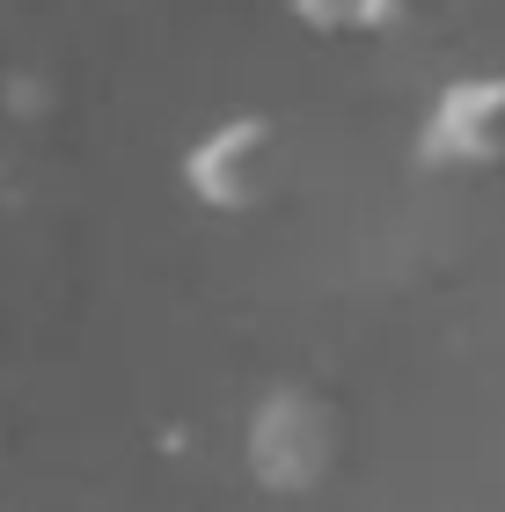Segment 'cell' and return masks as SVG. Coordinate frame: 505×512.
<instances>
[{"instance_id":"7a4b0ae2","label":"cell","mask_w":505,"mask_h":512,"mask_svg":"<svg viewBox=\"0 0 505 512\" xmlns=\"http://www.w3.org/2000/svg\"><path fill=\"white\" fill-rule=\"evenodd\" d=\"M271 176H279V125L264 110H235L183 147V191L220 220L257 213L271 198Z\"/></svg>"},{"instance_id":"277c9868","label":"cell","mask_w":505,"mask_h":512,"mask_svg":"<svg viewBox=\"0 0 505 512\" xmlns=\"http://www.w3.org/2000/svg\"><path fill=\"white\" fill-rule=\"evenodd\" d=\"M0 447H8V425H0Z\"/></svg>"},{"instance_id":"6da1fadb","label":"cell","mask_w":505,"mask_h":512,"mask_svg":"<svg viewBox=\"0 0 505 512\" xmlns=\"http://www.w3.org/2000/svg\"><path fill=\"white\" fill-rule=\"evenodd\" d=\"M344 461V417L323 388L271 381L242 417V469L264 498H315Z\"/></svg>"},{"instance_id":"3957f363","label":"cell","mask_w":505,"mask_h":512,"mask_svg":"<svg viewBox=\"0 0 505 512\" xmlns=\"http://www.w3.org/2000/svg\"><path fill=\"white\" fill-rule=\"evenodd\" d=\"M418 161L440 176H484L505 161V74H462L418 125Z\"/></svg>"}]
</instances>
